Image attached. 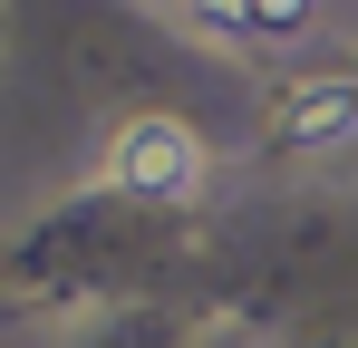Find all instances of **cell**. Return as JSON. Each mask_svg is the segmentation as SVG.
Returning <instances> with one entry per match:
<instances>
[{"mask_svg":"<svg viewBox=\"0 0 358 348\" xmlns=\"http://www.w3.org/2000/svg\"><path fill=\"white\" fill-rule=\"evenodd\" d=\"M107 184H126V194H194L203 184V136L184 126V116H126L117 145H107Z\"/></svg>","mask_w":358,"mask_h":348,"instance_id":"cell-1","label":"cell"},{"mask_svg":"<svg viewBox=\"0 0 358 348\" xmlns=\"http://www.w3.org/2000/svg\"><path fill=\"white\" fill-rule=\"evenodd\" d=\"M271 136L291 155H349L358 145V78H291L271 97Z\"/></svg>","mask_w":358,"mask_h":348,"instance_id":"cell-2","label":"cell"}]
</instances>
